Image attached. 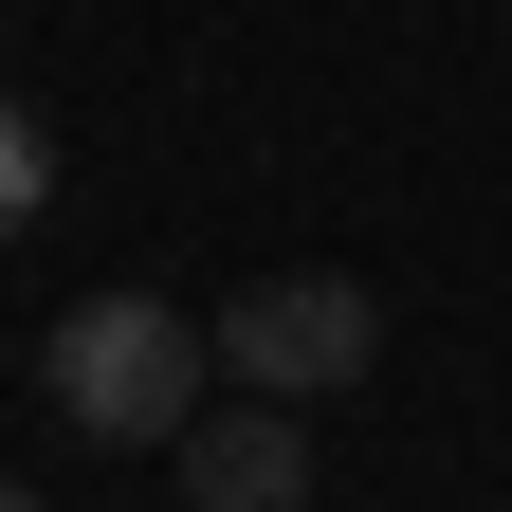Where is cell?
<instances>
[{
  "label": "cell",
  "instance_id": "obj_1",
  "mask_svg": "<svg viewBox=\"0 0 512 512\" xmlns=\"http://www.w3.org/2000/svg\"><path fill=\"white\" fill-rule=\"evenodd\" d=\"M202 366H220V330H202V311H165V293H92V311H55V348H37L55 421L110 439V458H183Z\"/></svg>",
  "mask_w": 512,
  "mask_h": 512
},
{
  "label": "cell",
  "instance_id": "obj_2",
  "mask_svg": "<svg viewBox=\"0 0 512 512\" xmlns=\"http://www.w3.org/2000/svg\"><path fill=\"white\" fill-rule=\"evenodd\" d=\"M366 366H384V293L366 275H256V293H220V384H256V403H348Z\"/></svg>",
  "mask_w": 512,
  "mask_h": 512
},
{
  "label": "cell",
  "instance_id": "obj_3",
  "mask_svg": "<svg viewBox=\"0 0 512 512\" xmlns=\"http://www.w3.org/2000/svg\"><path fill=\"white\" fill-rule=\"evenodd\" d=\"M183 512H311V403H202L183 421Z\"/></svg>",
  "mask_w": 512,
  "mask_h": 512
},
{
  "label": "cell",
  "instance_id": "obj_4",
  "mask_svg": "<svg viewBox=\"0 0 512 512\" xmlns=\"http://www.w3.org/2000/svg\"><path fill=\"white\" fill-rule=\"evenodd\" d=\"M37 220H55V128L0 92V238H37Z\"/></svg>",
  "mask_w": 512,
  "mask_h": 512
},
{
  "label": "cell",
  "instance_id": "obj_5",
  "mask_svg": "<svg viewBox=\"0 0 512 512\" xmlns=\"http://www.w3.org/2000/svg\"><path fill=\"white\" fill-rule=\"evenodd\" d=\"M0 512H37V494H0Z\"/></svg>",
  "mask_w": 512,
  "mask_h": 512
}]
</instances>
